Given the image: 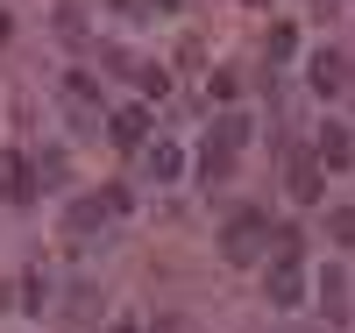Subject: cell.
Instances as JSON below:
<instances>
[{
  "label": "cell",
  "mask_w": 355,
  "mask_h": 333,
  "mask_svg": "<svg viewBox=\"0 0 355 333\" xmlns=\"http://www.w3.org/2000/svg\"><path fill=\"white\" fill-rule=\"evenodd\" d=\"M114 8H121V15H142V8H157V0H114Z\"/></svg>",
  "instance_id": "obj_11"
},
{
  "label": "cell",
  "mask_w": 355,
  "mask_h": 333,
  "mask_svg": "<svg viewBox=\"0 0 355 333\" xmlns=\"http://www.w3.org/2000/svg\"><path fill=\"white\" fill-rule=\"evenodd\" d=\"M242 142H249V120H242V114H227L220 128H214V142H206V156H199L206 185H220V177L234 170V156H242Z\"/></svg>",
  "instance_id": "obj_2"
},
{
  "label": "cell",
  "mask_w": 355,
  "mask_h": 333,
  "mask_svg": "<svg viewBox=\"0 0 355 333\" xmlns=\"http://www.w3.org/2000/svg\"><path fill=\"white\" fill-rule=\"evenodd\" d=\"M263 291H270V305H306V277H299V255H263Z\"/></svg>",
  "instance_id": "obj_3"
},
{
  "label": "cell",
  "mask_w": 355,
  "mask_h": 333,
  "mask_svg": "<svg viewBox=\"0 0 355 333\" xmlns=\"http://www.w3.org/2000/svg\"><path fill=\"white\" fill-rule=\"evenodd\" d=\"M313 85H320V93H341V57H334V50L313 57Z\"/></svg>",
  "instance_id": "obj_8"
},
{
  "label": "cell",
  "mask_w": 355,
  "mask_h": 333,
  "mask_svg": "<svg viewBox=\"0 0 355 333\" xmlns=\"http://www.w3.org/2000/svg\"><path fill=\"white\" fill-rule=\"evenodd\" d=\"M107 333H142V326H135V319H114V326H107Z\"/></svg>",
  "instance_id": "obj_12"
},
{
  "label": "cell",
  "mask_w": 355,
  "mask_h": 333,
  "mask_svg": "<svg viewBox=\"0 0 355 333\" xmlns=\"http://www.w3.org/2000/svg\"><path fill=\"white\" fill-rule=\"evenodd\" d=\"M291 199H299V206L320 199V156H299V163H291Z\"/></svg>",
  "instance_id": "obj_6"
},
{
  "label": "cell",
  "mask_w": 355,
  "mask_h": 333,
  "mask_svg": "<svg viewBox=\"0 0 355 333\" xmlns=\"http://www.w3.org/2000/svg\"><path fill=\"white\" fill-rule=\"evenodd\" d=\"M313 156H320V163H327V170H341V163L355 156V142H348L341 128H327V135H320V142H313Z\"/></svg>",
  "instance_id": "obj_7"
},
{
  "label": "cell",
  "mask_w": 355,
  "mask_h": 333,
  "mask_svg": "<svg viewBox=\"0 0 355 333\" xmlns=\"http://www.w3.org/2000/svg\"><path fill=\"white\" fill-rule=\"evenodd\" d=\"M327 234H334V241H348V249H355V206H334V213H327Z\"/></svg>",
  "instance_id": "obj_9"
},
{
  "label": "cell",
  "mask_w": 355,
  "mask_h": 333,
  "mask_svg": "<svg viewBox=\"0 0 355 333\" xmlns=\"http://www.w3.org/2000/svg\"><path fill=\"white\" fill-rule=\"evenodd\" d=\"M142 135H150V114H142V107L114 114V142H121V149H142Z\"/></svg>",
  "instance_id": "obj_5"
},
{
  "label": "cell",
  "mask_w": 355,
  "mask_h": 333,
  "mask_svg": "<svg viewBox=\"0 0 355 333\" xmlns=\"http://www.w3.org/2000/svg\"><path fill=\"white\" fill-rule=\"evenodd\" d=\"M28 177H36V170H28V156H15V149H0V199H8V206H21L28 192H36Z\"/></svg>",
  "instance_id": "obj_4"
},
{
  "label": "cell",
  "mask_w": 355,
  "mask_h": 333,
  "mask_svg": "<svg viewBox=\"0 0 355 333\" xmlns=\"http://www.w3.org/2000/svg\"><path fill=\"white\" fill-rule=\"evenodd\" d=\"M220 255L227 262H263V255H270V220H263V213H234L227 234H220Z\"/></svg>",
  "instance_id": "obj_1"
},
{
  "label": "cell",
  "mask_w": 355,
  "mask_h": 333,
  "mask_svg": "<svg viewBox=\"0 0 355 333\" xmlns=\"http://www.w3.org/2000/svg\"><path fill=\"white\" fill-rule=\"evenodd\" d=\"M150 170H157V177H178V149H171V142H157V156H150Z\"/></svg>",
  "instance_id": "obj_10"
}]
</instances>
